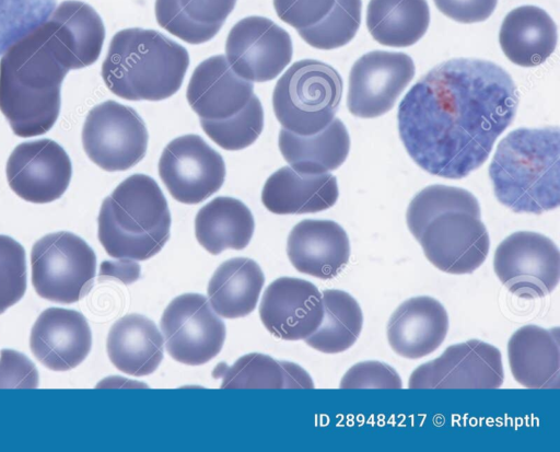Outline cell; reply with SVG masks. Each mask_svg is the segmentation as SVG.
I'll use <instances>...</instances> for the list:
<instances>
[{"instance_id": "6da1fadb", "label": "cell", "mask_w": 560, "mask_h": 452, "mask_svg": "<svg viewBox=\"0 0 560 452\" xmlns=\"http://www.w3.org/2000/svg\"><path fill=\"white\" fill-rule=\"evenodd\" d=\"M517 103L516 86L502 67L453 58L433 67L401 100L399 136L421 169L463 178L488 159Z\"/></svg>"}, {"instance_id": "7a4b0ae2", "label": "cell", "mask_w": 560, "mask_h": 452, "mask_svg": "<svg viewBox=\"0 0 560 452\" xmlns=\"http://www.w3.org/2000/svg\"><path fill=\"white\" fill-rule=\"evenodd\" d=\"M70 69L39 25L11 45L0 59V111L22 138L51 129L60 111V86Z\"/></svg>"}, {"instance_id": "3957f363", "label": "cell", "mask_w": 560, "mask_h": 452, "mask_svg": "<svg viewBox=\"0 0 560 452\" xmlns=\"http://www.w3.org/2000/svg\"><path fill=\"white\" fill-rule=\"evenodd\" d=\"M558 126L518 128L498 144L489 167L497 199L517 213L540 215L560 204Z\"/></svg>"}, {"instance_id": "277c9868", "label": "cell", "mask_w": 560, "mask_h": 452, "mask_svg": "<svg viewBox=\"0 0 560 452\" xmlns=\"http://www.w3.org/2000/svg\"><path fill=\"white\" fill-rule=\"evenodd\" d=\"M188 51L155 30L117 32L102 65V78L115 95L128 101H162L182 86Z\"/></svg>"}, {"instance_id": "5b68a950", "label": "cell", "mask_w": 560, "mask_h": 452, "mask_svg": "<svg viewBox=\"0 0 560 452\" xmlns=\"http://www.w3.org/2000/svg\"><path fill=\"white\" fill-rule=\"evenodd\" d=\"M171 222L167 200L155 179L133 174L103 200L98 241L113 258L145 260L168 241Z\"/></svg>"}, {"instance_id": "8992f818", "label": "cell", "mask_w": 560, "mask_h": 452, "mask_svg": "<svg viewBox=\"0 0 560 452\" xmlns=\"http://www.w3.org/2000/svg\"><path fill=\"white\" fill-rule=\"evenodd\" d=\"M342 95V79L330 65L315 59L294 62L277 81L275 115L282 128L308 136L335 118Z\"/></svg>"}, {"instance_id": "52a82bcc", "label": "cell", "mask_w": 560, "mask_h": 452, "mask_svg": "<svg viewBox=\"0 0 560 452\" xmlns=\"http://www.w3.org/2000/svg\"><path fill=\"white\" fill-rule=\"evenodd\" d=\"M32 283L49 301L69 304L91 290L96 255L80 236L60 231L40 237L32 247Z\"/></svg>"}, {"instance_id": "ba28073f", "label": "cell", "mask_w": 560, "mask_h": 452, "mask_svg": "<svg viewBox=\"0 0 560 452\" xmlns=\"http://www.w3.org/2000/svg\"><path fill=\"white\" fill-rule=\"evenodd\" d=\"M143 119L130 106L106 101L85 117L82 144L89 159L108 172L126 171L140 162L148 148Z\"/></svg>"}, {"instance_id": "9c48e42d", "label": "cell", "mask_w": 560, "mask_h": 452, "mask_svg": "<svg viewBox=\"0 0 560 452\" xmlns=\"http://www.w3.org/2000/svg\"><path fill=\"white\" fill-rule=\"evenodd\" d=\"M497 277L520 298H542L560 279V252L547 236L529 231L515 232L497 247L493 258Z\"/></svg>"}, {"instance_id": "30bf717a", "label": "cell", "mask_w": 560, "mask_h": 452, "mask_svg": "<svg viewBox=\"0 0 560 452\" xmlns=\"http://www.w3.org/2000/svg\"><path fill=\"white\" fill-rule=\"evenodd\" d=\"M161 329L167 354L188 366L213 359L225 340L224 323L199 293L173 299L162 314Z\"/></svg>"}, {"instance_id": "8fae6325", "label": "cell", "mask_w": 560, "mask_h": 452, "mask_svg": "<svg viewBox=\"0 0 560 452\" xmlns=\"http://www.w3.org/2000/svg\"><path fill=\"white\" fill-rule=\"evenodd\" d=\"M158 167L171 196L187 205L202 202L217 193L226 173L222 155L194 134L167 143Z\"/></svg>"}, {"instance_id": "7c38bea8", "label": "cell", "mask_w": 560, "mask_h": 452, "mask_svg": "<svg viewBox=\"0 0 560 452\" xmlns=\"http://www.w3.org/2000/svg\"><path fill=\"white\" fill-rule=\"evenodd\" d=\"M418 242L433 266L455 275L479 268L490 247L489 233L480 215L463 210H447L432 218Z\"/></svg>"}, {"instance_id": "4fadbf2b", "label": "cell", "mask_w": 560, "mask_h": 452, "mask_svg": "<svg viewBox=\"0 0 560 452\" xmlns=\"http://www.w3.org/2000/svg\"><path fill=\"white\" fill-rule=\"evenodd\" d=\"M504 379L498 348L478 339L447 347L436 359L419 366L409 389H498Z\"/></svg>"}, {"instance_id": "5bb4252c", "label": "cell", "mask_w": 560, "mask_h": 452, "mask_svg": "<svg viewBox=\"0 0 560 452\" xmlns=\"http://www.w3.org/2000/svg\"><path fill=\"white\" fill-rule=\"evenodd\" d=\"M225 54L236 74L252 82H267L290 63L293 46L285 30L270 19L253 15L230 30Z\"/></svg>"}, {"instance_id": "9a60e30c", "label": "cell", "mask_w": 560, "mask_h": 452, "mask_svg": "<svg viewBox=\"0 0 560 452\" xmlns=\"http://www.w3.org/2000/svg\"><path fill=\"white\" fill-rule=\"evenodd\" d=\"M415 76V65L404 53L375 50L351 68L347 105L357 117L374 118L388 112Z\"/></svg>"}, {"instance_id": "2e32d148", "label": "cell", "mask_w": 560, "mask_h": 452, "mask_svg": "<svg viewBox=\"0 0 560 452\" xmlns=\"http://www.w3.org/2000/svg\"><path fill=\"white\" fill-rule=\"evenodd\" d=\"M71 175L69 155L51 139L20 143L7 162L9 186L30 202L46 204L60 198Z\"/></svg>"}, {"instance_id": "e0dca14e", "label": "cell", "mask_w": 560, "mask_h": 452, "mask_svg": "<svg viewBox=\"0 0 560 452\" xmlns=\"http://www.w3.org/2000/svg\"><path fill=\"white\" fill-rule=\"evenodd\" d=\"M324 315L322 293L311 281L281 277L265 290L260 321L267 331L283 340H301L311 336Z\"/></svg>"}, {"instance_id": "ac0fdd59", "label": "cell", "mask_w": 560, "mask_h": 452, "mask_svg": "<svg viewBox=\"0 0 560 452\" xmlns=\"http://www.w3.org/2000/svg\"><path fill=\"white\" fill-rule=\"evenodd\" d=\"M254 84L234 72L223 55L212 56L194 70L187 101L200 125L218 124L241 115L252 103Z\"/></svg>"}, {"instance_id": "d6986e66", "label": "cell", "mask_w": 560, "mask_h": 452, "mask_svg": "<svg viewBox=\"0 0 560 452\" xmlns=\"http://www.w3.org/2000/svg\"><path fill=\"white\" fill-rule=\"evenodd\" d=\"M91 346L89 323L74 310L49 308L39 314L31 331V351L54 371L78 367L88 357Z\"/></svg>"}, {"instance_id": "ffe728a7", "label": "cell", "mask_w": 560, "mask_h": 452, "mask_svg": "<svg viewBox=\"0 0 560 452\" xmlns=\"http://www.w3.org/2000/svg\"><path fill=\"white\" fill-rule=\"evenodd\" d=\"M287 254L298 271L326 280L348 264L350 242L337 222L305 219L290 231Z\"/></svg>"}, {"instance_id": "44dd1931", "label": "cell", "mask_w": 560, "mask_h": 452, "mask_svg": "<svg viewBox=\"0 0 560 452\" xmlns=\"http://www.w3.org/2000/svg\"><path fill=\"white\" fill-rule=\"evenodd\" d=\"M63 63L81 69L94 63L102 51L105 27L98 13L77 0L61 2L44 22Z\"/></svg>"}, {"instance_id": "7402d4cb", "label": "cell", "mask_w": 560, "mask_h": 452, "mask_svg": "<svg viewBox=\"0 0 560 452\" xmlns=\"http://www.w3.org/2000/svg\"><path fill=\"white\" fill-rule=\"evenodd\" d=\"M448 316L444 306L427 295L410 298L390 315L387 340L400 357L420 359L436 350L446 337Z\"/></svg>"}, {"instance_id": "603a6c76", "label": "cell", "mask_w": 560, "mask_h": 452, "mask_svg": "<svg viewBox=\"0 0 560 452\" xmlns=\"http://www.w3.org/2000/svg\"><path fill=\"white\" fill-rule=\"evenodd\" d=\"M336 176L302 174L291 166L272 173L261 192L262 205L276 215H302L326 210L338 199Z\"/></svg>"}, {"instance_id": "cb8c5ba5", "label": "cell", "mask_w": 560, "mask_h": 452, "mask_svg": "<svg viewBox=\"0 0 560 452\" xmlns=\"http://www.w3.org/2000/svg\"><path fill=\"white\" fill-rule=\"evenodd\" d=\"M509 364L513 378L528 389H558L560 349L558 328L537 325L518 328L508 343Z\"/></svg>"}, {"instance_id": "d4e9b609", "label": "cell", "mask_w": 560, "mask_h": 452, "mask_svg": "<svg viewBox=\"0 0 560 452\" xmlns=\"http://www.w3.org/2000/svg\"><path fill=\"white\" fill-rule=\"evenodd\" d=\"M164 338L156 325L140 314H128L110 327L106 350L110 362L133 376L153 373L163 359Z\"/></svg>"}, {"instance_id": "484cf974", "label": "cell", "mask_w": 560, "mask_h": 452, "mask_svg": "<svg viewBox=\"0 0 560 452\" xmlns=\"http://www.w3.org/2000/svg\"><path fill=\"white\" fill-rule=\"evenodd\" d=\"M557 38L556 23L535 5H522L509 12L499 34L504 55L521 67L542 63L553 53Z\"/></svg>"}, {"instance_id": "4316f807", "label": "cell", "mask_w": 560, "mask_h": 452, "mask_svg": "<svg viewBox=\"0 0 560 452\" xmlns=\"http://www.w3.org/2000/svg\"><path fill=\"white\" fill-rule=\"evenodd\" d=\"M279 150L290 166L302 174H323L337 170L347 159L350 137L343 123L334 118L317 134L302 136L280 129Z\"/></svg>"}, {"instance_id": "83f0119b", "label": "cell", "mask_w": 560, "mask_h": 452, "mask_svg": "<svg viewBox=\"0 0 560 452\" xmlns=\"http://www.w3.org/2000/svg\"><path fill=\"white\" fill-rule=\"evenodd\" d=\"M264 283V273L255 260L228 259L215 269L208 283L209 303L224 318L246 316L255 310Z\"/></svg>"}, {"instance_id": "f1b7e54d", "label": "cell", "mask_w": 560, "mask_h": 452, "mask_svg": "<svg viewBox=\"0 0 560 452\" xmlns=\"http://www.w3.org/2000/svg\"><path fill=\"white\" fill-rule=\"evenodd\" d=\"M255 221L252 211L241 200L220 196L198 211L195 234L198 243L210 254L224 250H243L253 236Z\"/></svg>"}, {"instance_id": "f546056e", "label": "cell", "mask_w": 560, "mask_h": 452, "mask_svg": "<svg viewBox=\"0 0 560 452\" xmlns=\"http://www.w3.org/2000/svg\"><path fill=\"white\" fill-rule=\"evenodd\" d=\"M237 0H155L158 24L189 44L213 38Z\"/></svg>"}, {"instance_id": "4dcf8cb0", "label": "cell", "mask_w": 560, "mask_h": 452, "mask_svg": "<svg viewBox=\"0 0 560 452\" xmlns=\"http://www.w3.org/2000/svg\"><path fill=\"white\" fill-rule=\"evenodd\" d=\"M430 10L427 0H370L366 26L372 37L389 47H408L427 32Z\"/></svg>"}, {"instance_id": "1f68e13d", "label": "cell", "mask_w": 560, "mask_h": 452, "mask_svg": "<svg viewBox=\"0 0 560 452\" xmlns=\"http://www.w3.org/2000/svg\"><path fill=\"white\" fill-rule=\"evenodd\" d=\"M221 378V389H313L311 376L301 367L252 352L238 358L231 367L219 363L213 371Z\"/></svg>"}, {"instance_id": "d6a6232c", "label": "cell", "mask_w": 560, "mask_h": 452, "mask_svg": "<svg viewBox=\"0 0 560 452\" xmlns=\"http://www.w3.org/2000/svg\"><path fill=\"white\" fill-rule=\"evenodd\" d=\"M322 298V323L304 340L310 347L325 354L346 351L357 341L362 331L361 308L353 297L342 290H324Z\"/></svg>"}, {"instance_id": "836d02e7", "label": "cell", "mask_w": 560, "mask_h": 452, "mask_svg": "<svg viewBox=\"0 0 560 452\" xmlns=\"http://www.w3.org/2000/svg\"><path fill=\"white\" fill-rule=\"evenodd\" d=\"M447 210L480 215L478 200L470 192L458 187L432 185L418 193L408 206L406 220L411 234L418 241L427 223Z\"/></svg>"}, {"instance_id": "e575fe53", "label": "cell", "mask_w": 560, "mask_h": 452, "mask_svg": "<svg viewBox=\"0 0 560 452\" xmlns=\"http://www.w3.org/2000/svg\"><path fill=\"white\" fill-rule=\"evenodd\" d=\"M361 0H336L331 10L316 24L298 30L312 47L334 49L348 44L361 23Z\"/></svg>"}, {"instance_id": "d590c367", "label": "cell", "mask_w": 560, "mask_h": 452, "mask_svg": "<svg viewBox=\"0 0 560 452\" xmlns=\"http://www.w3.org/2000/svg\"><path fill=\"white\" fill-rule=\"evenodd\" d=\"M55 7L56 0H0V56L42 25Z\"/></svg>"}, {"instance_id": "8d00e7d4", "label": "cell", "mask_w": 560, "mask_h": 452, "mask_svg": "<svg viewBox=\"0 0 560 452\" xmlns=\"http://www.w3.org/2000/svg\"><path fill=\"white\" fill-rule=\"evenodd\" d=\"M203 131L219 147L237 151L254 143L264 128V109L254 95L249 106L237 117L218 124L201 125Z\"/></svg>"}, {"instance_id": "74e56055", "label": "cell", "mask_w": 560, "mask_h": 452, "mask_svg": "<svg viewBox=\"0 0 560 452\" xmlns=\"http://www.w3.org/2000/svg\"><path fill=\"white\" fill-rule=\"evenodd\" d=\"M26 278L23 246L8 235H0V314L22 299Z\"/></svg>"}, {"instance_id": "f35d334b", "label": "cell", "mask_w": 560, "mask_h": 452, "mask_svg": "<svg viewBox=\"0 0 560 452\" xmlns=\"http://www.w3.org/2000/svg\"><path fill=\"white\" fill-rule=\"evenodd\" d=\"M398 373L380 361H363L352 366L342 376L341 389H400Z\"/></svg>"}, {"instance_id": "ab89813d", "label": "cell", "mask_w": 560, "mask_h": 452, "mask_svg": "<svg viewBox=\"0 0 560 452\" xmlns=\"http://www.w3.org/2000/svg\"><path fill=\"white\" fill-rule=\"evenodd\" d=\"M336 0H273L280 20L301 30L319 22L334 7Z\"/></svg>"}, {"instance_id": "60d3db41", "label": "cell", "mask_w": 560, "mask_h": 452, "mask_svg": "<svg viewBox=\"0 0 560 452\" xmlns=\"http://www.w3.org/2000/svg\"><path fill=\"white\" fill-rule=\"evenodd\" d=\"M38 385V372L33 362L23 354L2 349L0 352V389H35Z\"/></svg>"}, {"instance_id": "b9f144b4", "label": "cell", "mask_w": 560, "mask_h": 452, "mask_svg": "<svg viewBox=\"0 0 560 452\" xmlns=\"http://www.w3.org/2000/svg\"><path fill=\"white\" fill-rule=\"evenodd\" d=\"M447 18L459 23L486 21L494 11L498 0H433Z\"/></svg>"}]
</instances>
